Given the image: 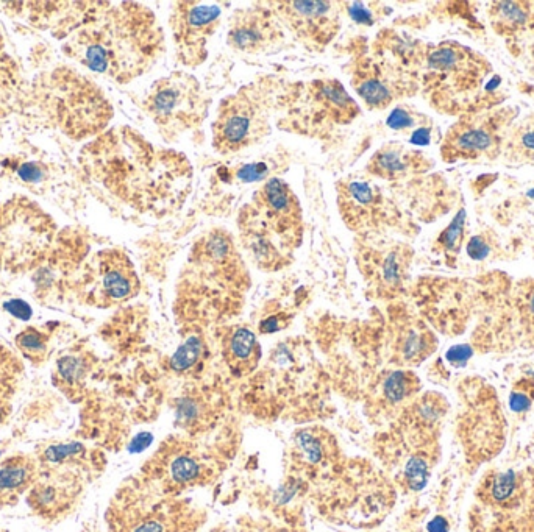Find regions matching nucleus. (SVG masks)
I'll return each mask as SVG.
<instances>
[{"mask_svg":"<svg viewBox=\"0 0 534 532\" xmlns=\"http://www.w3.org/2000/svg\"><path fill=\"white\" fill-rule=\"evenodd\" d=\"M244 247L264 270L291 263L303 238V211L296 192L282 178L264 181L238 216Z\"/></svg>","mask_w":534,"mask_h":532,"instance_id":"3","label":"nucleus"},{"mask_svg":"<svg viewBox=\"0 0 534 532\" xmlns=\"http://www.w3.org/2000/svg\"><path fill=\"white\" fill-rule=\"evenodd\" d=\"M211 99L193 74L174 71L150 86L144 111L166 142H177L208 118Z\"/></svg>","mask_w":534,"mask_h":532,"instance_id":"8","label":"nucleus"},{"mask_svg":"<svg viewBox=\"0 0 534 532\" xmlns=\"http://www.w3.org/2000/svg\"><path fill=\"white\" fill-rule=\"evenodd\" d=\"M285 41V25L269 2L239 8L228 21V47L243 54H272L282 49Z\"/></svg>","mask_w":534,"mask_h":532,"instance_id":"14","label":"nucleus"},{"mask_svg":"<svg viewBox=\"0 0 534 532\" xmlns=\"http://www.w3.org/2000/svg\"><path fill=\"white\" fill-rule=\"evenodd\" d=\"M500 11L505 16L506 21L510 22H524L525 13L522 8L517 7L516 4H500Z\"/></svg>","mask_w":534,"mask_h":532,"instance_id":"36","label":"nucleus"},{"mask_svg":"<svg viewBox=\"0 0 534 532\" xmlns=\"http://www.w3.org/2000/svg\"><path fill=\"white\" fill-rule=\"evenodd\" d=\"M433 334L419 322H408L397 334L396 353L405 364H419L435 350Z\"/></svg>","mask_w":534,"mask_h":532,"instance_id":"20","label":"nucleus"},{"mask_svg":"<svg viewBox=\"0 0 534 532\" xmlns=\"http://www.w3.org/2000/svg\"><path fill=\"white\" fill-rule=\"evenodd\" d=\"M386 125L392 132L402 133L408 136V141L413 146H430L433 128L430 119L424 114L417 113L413 107L399 105L389 113Z\"/></svg>","mask_w":534,"mask_h":532,"instance_id":"21","label":"nucleus"},{"mask_svg":"<svg viewBox=\"0 0 534 532\" xmlns=\"http://www.w3.org/2000/svg\"><path fill=\"white\" fill-rule=\"evenodd\" d=\"M488 244L485 239L480 236L470 239L469 245H467V253H469L472 259H485L488 256Z\"/></svg>","mask_w":534,"mask_h":532,"instance_id":"34","label":"nucleus"},{"mask_svg":"<svg viewBox=\"0 0 534 532\" xmlns=\"http://www.w3.org/2000/svg\"><path fill=\"white\" fill-rule=\"evenodd\" d=\"M336 200L344 224L360 236L378 235L400 216L397 206L372 180L349 175L336 183Z\"/></svg>","mask_w":534,"mask_h":532,"instance_id":"11","label":"nucleus"},{"mask_svg":"<svg viewBox=\"0 0 534 532\" xmlns=\"http://www.w3.org/2000/svg\"><path fill=\"white\" fill-rule=\"evenodd\" d=\"M342 11L352 19L355 24L372 27L381 16L383 8L377 4H364V2H342Z\"/></svg>","mask_w":534,"mask_h":532,"instance_id":"28","label":"nucleus"},{"mask_svg":"<svg viewBox=\"0 0 534 532\" xmlns=\"http://www.w3.org/2000/svg\"><path fill=\"white\" fill-rule=\"evenodd\" d=\"M5 308H7L8 313L13 314V316L18 317V319L27 320L32 316V309H30V306L25 302H21V300L8 302L7 305H5Z\"/></svg>","mask_w":534,"mask_h":532,"instance_id":"35","label":"nucleus"},{"mask_svg":"<svg viewBox=\"0 0 534 532\" xmlns=\"http://www.w3.org/2000/svg\"><path fill=\"white\" fill-rule=\"evenodd\" d=\"M528 196H530L531 199H534V189L533 191L528 192Z\"/></svg>","mask_w":534,"mask_h":532,"instance_id":"39","label":"nucleus"},{"mask_svg":"<svg viewBox=\"0 0 534 532\" xmlns=\"http://www.w3.org/2000/svg\"><path fill=\"white\" fill-rule=\"evenodd\" d=\"M516 147L524 153V157L534 160V124L528 125L524 132L517 133Z\"/></svg>","mask_w":534,"mask_h":532,"instance_id":"31","label":"nucleus"},{"mask_svg":"<svg viewBox=\"0 0 534 532\" xmlns=\"http://www.w3.org/2000/svg\"><path fill=\"white\" fill-rule=\"evenodd\" d=\"M299 444L300 447H302V450L305 451V454H307L308 461H321L324 450H322L321 442H319V440L314 439V437H311L308 433H303L302 437L299 439Z\"/></svg>","mask_w":534,"mask_h":532,"instance_id":"30","label":"nucleus"},{"mask_svg":"<svg viewBox=\"0 0 534 532\" xmlns=\"http://www.w3.org/2000/svg\"><path fill=\"white\" fill-rule=\"evenodd\" d=\"M16 345L25 358L35 362V364H40L46 359L47 352H49V337L36 328H27L16 337Z\"/></svg>","mask_w":534,"mask_h":532,"instance_id":"24","label":"nucleus"},{"mask_svg":"<svg viewBox=\"0 0 534 532\" xmlns=\"http://www.w3.org/2000/svg\"><path fill=\"white\" fill-rule=\"evenodd\" d=\"M428 163L422 153L408 149L400 142H388L381 146L367 161L366 172L383 181H400L421 174Z\"/></svg>","mask_w":534,"mask_h":532,"instance_id":"16","label":"nucleus"},{"mask_svg":"<svg viewBox=\"0 0 534 532\" xmlns=\"http://www.w3.org/2000/svg\"><path fill=\"white\" fill-rule=\"evenodd\" d=\"M205 352V344L199 336H191L185 344L178 347L177 352L171 358V367L175 372H186L196 366Z\"/></svg>","mask_w":534,"mask_h":532,"instance_id":"25","label":"nucleus"},{"mask_svg":"<svg viewBox=\"0 0 534 532\" xmlns=\"http://www.w3.org/2000/svg\"><path fill=\"white\" fill-rule=\"evenodd\" d=\"M221 5L202 2H175L169 15L172 40L178 63L197 68L208 57V44L219 29Z\"/></svg>","mask_w":534,"mask_h":532,"instance_id":"13","label":"nucleus"},{"mask_svg":"<svg viewBox=\"0 0 534 532\" xmlns=\"http://www.w3.org/2000/svg\"><path fill=\"white\" fill-rule=\"evenodd\" d=\"M524 313L528 320H531L534 325V286L528 289L527 295L524 297Z\"/></svg>","mask_w":534,"mask_h":532,"instance_id":"37","label":"nucleus"},{"mask_svg":"<svg viewBox=\"0 0 534 532\" xmlns=\"http://www.w3.org/2000/svg\"><path fill=\"white\" fill-rule=\"evenodd\" d=\"M402 61L405 52L385 32L367 44L349 63L350 85L369 110L383 111L414 93L411 74Z\"/></svg>","mask_w":534,"mask_h":532,"instance_id":"7","label":"nucleus"},{"mask_svg":"<svg viewBox=\"0 0 534 532\" xmlns=\"http://www.w3.org/2000/svg\"><path fill=\"white\" fill-rule=\"evenodd\" d=\"M464 411L460 412V439L472 464L491 461L505 445V419L494 389L481 380L467 381Z\"/></svg>","mask_w":534,"mask_h":532,"instance_id":"10","label":"nucleus"},{"mask_svg":"<svg viewBox=\"0 0 534 532\" xmlns=\"http://www.w3.org/2000/svg\"><path fill=\"white\" fill-rule=\"evenodd\" d=\"M230 171V169H227ZM272 174L271 164L266 161H257V163L243 164V166L236 167L228 172L230 177L224 180L228 183L230 180L241 181V183H257V181L269 180V175Z\"/></svg>","mask_w":534,"mask_h":532,"instance_id":"26","label":"nucleus"},{"mask_svg":"<svg viewBox=\"0 0 534 532\" xmlns=\"http://www.w3.org/2000/svg\"><path fill=\"white\" fill-rule=\"evenodd\" d=\"M50 111L61 130L72 139L100 135L113 119V105L104 91L71 69L50 75Z\"/></svg>","mask_w":534,"mask_h":532,"instance_id":"9","label":"nucleus"},{"mask_svg":"<svg viewBox=\"0 0 534 532\" xmlns=\"http://www.w3.org/2000/svg\"><path fill=\"white\" fill-rule=\"evenodd\" d=\"M364 249H366V261L372 264V269L377 270L378 284L386 291H396L402 286L406 270V256L402 247H388V249H374L371 239L363 236Z\"/></svg>","mask_w":534,"mask_h":532,"instance_id":"19","label":"nucleus"},{"mask_svg":"<svg viewBox=\"0 0 534 532\" xmlns=\"http://www.w3.org/2000/svg\"><path fill=\"white\" fill-rule=\"evenodd\" d=\"M285 86L274 79L244 85L219 103L211 125L213 149L219 155H235L257 146L272 130V114Z\"/></svg>","mask_w":534,"mask_h":532,"instance_id":"6","label":"nucleus"},{"mask_svg":"<svg viewBox=\"0 0 534 532\" xmlns=\"http://www.w3.org/2000/svg\"><path fill=\"white\" fill-rule=\"evenodd\" d=\"M419 389V380L411 372L397 370L389 373L388 378L383 381L381 394L385 400L392 405H400L403 401L410 400Z\"/></svg>","mask_w":534,"mask_h":532,"instance_id":"23","label":"nucleus"},{"mask_svg":"<svg viewBox=\"0 0 534 532\" xmlns=\"http://www.w3.org/2000/svg\"><path fill=\"white\" fill-rule=\"evenodd\" d=\"M472 356H474V350H472V347L463 344L455 345V347L450 348L445 358H447V361H449L452 366L463 367L466 366L467 361H469Z\"/></svg>","mask_w":534,"mask_h":532,"instance_id":"32","label":"nucleus"},{"mask_svg":"<svg viewBox=\"0 0 534 532\" xmlns=\"http://www.w3.org/2000/svg\"><path fill=\"white\" fill-rule=\"evenodd\" d=\"M222 356L233 375H249L257 369L258 362H260V342L249 328H230L222 341Z\"/></svg>","mask_w":534,"mask_h":532,"instance_id":"18","label":"nucleus"},{"mask_svg":"<svg viewBox=\"0 0 534 532\" xmlns=\"http://www.w3.org/2000/svg\"><path fill=\"white\" fill-rule=\"evenodd\" d=\"M428 531L449 532V525H447V522H445L444 518L436 517L435 520L428 525Z\"/></svg>","mask_w":534,"mask_h":532,"instance_id":"38","label":"nucleus"},{"mask_svg":"<svg viewBox=\"0 0 534 532\" xmlns=\"http://www.w3.org/2000/svg\"><path fill=\"white\" fill-rule=\"evenodd\" d=\"M139 289L141 283L129 256L118 249L97 253L89 274V303L110 308L129 302L138 295Z\"/></svg>","mask_w":534,"mask_h":532,"instance_id":"15","label":"nucleus"},{"mask_svg":"<svg viewBox=\"0 0 534 532\" xmlns=\"http://www.w3.org/2000/svg\"><path fill=\"white\" fill-rule=\"evenodd\" d=\"M470 532H534V469H492L481 478Z\"/></svg>","mask_w":534,"mask_h":532,"instance_id":"5","label":"nucleus"},{"mask_svg":"<svg viewBox=\"0 0 534 532\" xmlns=\"http://www.w3.org/2000/svg\"><path fill=\"white\" fill-rule=\"evenodd\" d=\"M166 50L157 15L133 2L89 4L65 52L89 71L130 83L157 66Z\"/></svg>","mask_w":534,"mask_h":532,"instance_id":"2","label":"nucleus"},{"mask_svg":"<svg viewBox=\"0 0 534 532\" xmlns=\"http://www.w3.org/2000/svg\"><path fill=\"white\" fill-rule=\"evenodd\" d=\"M278 113L283 132L322 139L352 124L361 108L339 80L316 79L285 86Z\"/></svg>","mask_w":534,"mask_h":532,"instance_id":"4","label":"nucleus"},{"mask_svg":"<svg viewBox=\"0 0 534 532\" xmlns=\"http://www.w3.org/2000/svg\"><path fill=\"white\" fill-rule=\"evenodd\" d=\"M272 10L303 47L313 52H324L333 43L342 27V2L327 0H282L269 2Z\"/></svg>","mask_w":534,"mask_h":532,"instance_id":"12","label":"nucleus"},{"mask_svg":"<svg viewBox=\"0 0 534 532\" xmlns=\"http://www.w3.org/2000/svg\"><path fill=\"white\" fill-rule=\"evenodd\" d=\"M291 322V316L288 314H275V316L266 317L261 320L260 331L264 334L275 333V331L285 330Z\"/></svg>","mask_w":534,"mask_h":532,"instance_id":"33","label":"nucleus"},{"mask_svg":"<svg viewBox=\"0 0 534 532\" xmlns=\"http://www.w3.org/2000/svg\"><path fill=\"white\" fill-rule=\"evenodd\" d=\"M21 372V362L18 358L4 345H0V420L7 417L10 400L15 394Z\"/></svg>","mask_w":534,"mask_h":532,"instance_id":"22","label":"nucleus"},{"mask_svg":"<svg viewBox=\"0 0 534 532\" xmlns=\"http://www.w3.org/2000/svg\"><path fill=\"white\" fill-rule=\"evenodd\" d=\"M169 473H171V479L174 483L185 486V484L194 483L199 478L200 465L196 459L183 454V456H178L172 461Z\"/></svg>","mask_w":534,"mask_h":532,"instance_id":"27","label":"nucleus"},{"mask_svg":"<svg viewBox=\"0 0 534 532\" xmlns=\"http://www.w3.org/2000/svg\"><path fill=\"white\" fill-rule=\"evenodd\" d=\"M40 476V461L30 454H15L0 464V508L18 503Z\"/></svg>","mask_w":534,"mask_h":532,"instance_id":"17","label":"nucleus"},{"mask_svg":"<svg viewBox=\"0 0 534 532\" xmlns=\"http://www.w3.org/2000/svg\"><path fill=\"white\" fill-rule=\"evenodd\" d=\"M82 161L94 180L139 213H175L193 188V166L186 155L154 146L130 127L100 135L83 149Z\"/></svg>","mask_w":534,"mask_h":532,"instance_id":"1","label":"nucleus"},{"mask_svg":"<svg viewBox=\"0 0 534 532\" xmlns=\"http://www.w3.org/2000/svg\"><path fill=\"white\" fill-rule=\"evenodd\" d=\"M464 213L458 214L452 224L442 231L438 239V245L444 252H458L463 241Z\"/></svg>","mask_w":534,"mask_h":532,"instance_id":"29","label":"nucleus"}]
</instances>
